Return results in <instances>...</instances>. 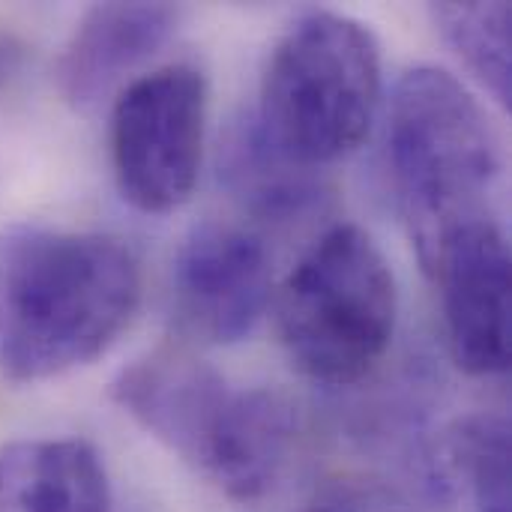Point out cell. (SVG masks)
Wrapping results in <instances>:
<instances>
[{
  "label": "cell",
  "mask_w": 512,
  "mask_h": 512,
  "mask_svg": "<svg viewBox=\"0 0 512 512\" xmlns=\"http://www.w3.org/2000/svg\"><path fill=\"white\" fill-rule=\"evenodd\" d=\"M138 300V258L120 237L30 222L0 231V372L27 384L96 360Z\"/></svg>",
  "instance_id": "1"
},
{
  "label": "cell",
  "mask_w": 512,
  "mask_h": 512,
  "mask_svg": "<svg viewBox=\"0 0 512 512\" xmlns=\"http://www.w3.org/2000/svg\"><path fill=\"white\" fill-rule=\"evenodd\" d=\"M114 402L165 450L234 501L264 498L297 441V405L279 390H234L186 348H156L111 384Z\"/></svg>",
  "instance_id": "2"
},
{
  "label": "cell",
  "mask_w": 512,
  "mask_h": 512,
  "mask_svg": "<svg viewBox=\"0 0 512 512\" xmlns=\"http://www.w3.org/2000/svg\"><path fill=\"white\" fill-rule=\"evenodd\" d=\"M387 168L426 273L465 228L495 222V129L477 96L438 66L405 72L387 114Z\"/></svg>",
  "instance_id": "3"
},
{
  "label": "cell",
  "mask_w": 512,
  "mask_h": 512,
  "mask_svg": "<svg viewBox=\"0 0 512 512\" xmlns=\"http://www.w3.org/2000/svg\"><path fill=\"white\" fill-rule=\"evenodd\" d=\"M381 105L375 33L339 12H309L276 42L261 81L258 129L294 162L327 168L372 132Z\"/></svg>",
  "instance_id": "4"
},
{
  "label": "cell",
  "mask_w": 512,
  "mask_h": 512,
  "mask_svg": "<svg viewBox=\"0 0 512 512\" xmlns=\"http://www.w3.org/2000/svg\"><path fill=\"white\" fill-rule=\"evenodd\" d=\"M279 336L312 381H363L387 354L399 291L381 246L357 225H336L312 243L279 291Z\"/></svg>",
  "instance_id": "5"
},
{
  "label": "cell",
  "mask_w": 512,
  "mask_h": 512,
  "mask_svg": "<svg viewBox=\"0 0 512 512\" xmlns=\"http://www.w3.org/2000/svg\"><path fill=\"white\" fill-rule=\"evenodd\" d=\"M207 78L189 63L153 69L120 87L111 108V162L120 195L141 213L189 201L204 153Z\"/></svg>",
  "instance_id": "6"
},
{
  "label": "cell",
  "mask_w": 512,
  "mask_h": 512,
  "mask_svg": "<svg viewBox=\"0 0 512 512\" xmlns=\"http://www.w3.org/2000/svg\"><path fill=\"white\" fill-rule=\"evenodd\" d=\"M270 303V255L264 243L222 222L195 225L171 264V315L201 345L246 339Z\"/></svg>",
  "instance_id": "7"
},
{
  "label": "cell",
  "mask_w": 512,
  "mask_h": 512,
  "mask_svg": "<svg viewBox=\"0 0 512 512\" xmlns=\"http://www.w3.org/2000/svg\"><path fill=\"white\" fill-rule=\"evenodd\" d=\"M441 285L453 360L471 375L510 366V249L498 222L465 228L429 273Z\"/></svg>",
  "instance_id": "8"
},
{
  "label": "cell",
  "mask_w": 512,
  "mask_h": 512,
  "mask_svg": "<svg viewBox=\"0 0 512 512\" xmlns=\"http://www.w3.org/2000/svg\"><path fill=\"white\" fill-rule=\"evenodd\" d=\"M177 24L180 9L171 3L90 6L57 63L66 102L78 111L96 108L174 36Z\"/></svg>",
  "instance_id": "9"
},
{
  "label": "cell",
  "mask_w": 512,
  "mask_h": 512,
  "mask_svg": "<svg viewBox=\"0 0 512 512\" xmlns=\"http://www.w3.org/2000/svg\"><path fill=\"white\" fill-rule=\"evenodd\" d=\"M99 453L75 438H27L0 447V512H108Z\"/></svg>",
  "instance_id": "10"
},
{
  "label": "cell",
  "mask_w": 512,
  "mask_h": 512,
  "mask_svg": "<svg viewBox=\"0 0 512 512\" xmlns=\"http://www.w3.org/2000/svg\"><path fill=\"white\" fill-rule=\"evenodd\" d=\"M222 180L246 213L270 225H291L321 213L330 198L324 174L285 156L258 129L252 114L228 129L222 144Z\"/></svg>",
  "instance_id": "11"
},
{
  "label": "cell",
  "mask_w": 512,
  "mask_h": 512,
  "mask_svg": "<svg viewBox=\"0 0 512 512\" xmlns=\"http://www.w3.org/2000/svg\"><path fill=\"white\" fill-rule=\"evenodd\" d=\"M432 18L447 45L465 60L480 84L507 108L512 99L510 6L495 3H435Z\"/></svg>",
  "instance_id": "12"
},
{
  "label": "cell",
  "mask_w": 512,
  "mask_h": 512,
  "mask_svg": "<svg viewBox=\"0 0 512 512\" xmlns=\"http://www.w3.org/2000/svg\"><path fill=\"white\" fill-rule=\"evenodd\" d=\"M447 459L477 512H510V429L501 417H471L450 435Z\"/></svg>",
  "instance_id": "13"
},
{
  "label": "cell",
  "mask_w": 512,
  "mask_h": 512,
  "mask_svg": "<svg viewBox=\"0 0 512 512\" xmlns=\"http://www.w3.org/2000/svg\"><path fill=\"white\" fill-rule=\"evenodd\" d=\"M309 512H387L384 504L369 495V492H360V489H351V486H339V489H330L315 507Z\"/></svg>",
  "instance_id": "14"
}]
</instances>
